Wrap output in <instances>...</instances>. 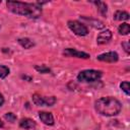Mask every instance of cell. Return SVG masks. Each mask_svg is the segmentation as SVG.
I'll return each mask as SVG.
<instances>
[{
	"mask_svg": "<svg viewBox=\"0 0 130 130\" xmlns=\"http://www.w3.org/2000/svg\"><path fill=\"white\" fill-rule=\"evenodd\" d=\"M19 126L23 129H26V130H30V129H35L36 128V122L31 119H28V118H25V119H22L19 123Z\"/></svg>",
	"mask_w": 130,
	"mask_h": 130,
	"instance_id": "obj_10",
	"label": "cell"
},
{
	"mask_svg": "<svg viewBox=\"0 0 130 130\" xmlns=\"http://www.w3.org/2000/svg\"><path fill=\"white\" fill-rule=\"evenodd\" d=\"M32 102L35 105L40 106V107H50L56 103V98L55 96H43L41 94L35 93L32 95Z\"/></svg>",
	"mask_w": 130,
	"mask_h": 130,
	"instance_id": "obj_4",
	"label": "cell"
},
{
	"mask_svg": "<svg viewBox=\"0 0 130 130\" xmlns=\"http://www.w3.org/2000/svg\"><path fill=\"white\" fill-rule=\"evenodd\" d=\"M119 59V56L116 52H108V53H104L98 56V60L100 61H104V62H117Z\"/></svg>",
	"mask_w": 130,
	"mask_h": 130,
	"instance_id": "obj_6",
	"label": "cell"
},
{
	"mask_svg": "<svg viewBox=\"0 0 130 130\" xmlns=\"http://www.w3.org/2000/svg\"><path fill=\"white\" fill-rule=\"evenodd\" d=\"M118 30H119V34H120V35L126 36V35H128L129 31H130V26H129L128 23H122V24L119 26Z\"/></svg>",
	"mask_w": 130,
	"mask_h": 130,
	"instance_id": "obj_15",
	"label": "cell"
},
{
	"mask_svg": "<svg viewBox=\"0 0 130 130\" xmlns=\"http://www.w3.org/2000/svg\"><path fill=\"white\" fill-rule=\"evenodd\" d=\"M120 87H121V89H122L127 95H129V82H128V81L122 82V83L120 84Z\"/></svg>",
	"mask_w": 130,
	"mask_h": 130,
	"instance_id": "obj_17",
	"label": "cell"
},
{
	"mask_svg": "<svg viewBox=\"0 0 130 130\" xmlns=\"http://www.w3.org/2000/svg\"><path fill=\"white\" fill-rule=\"evenodd\" d=\"M94 108L101 115L104 116H116L121 111V104L118 100L112 96H106L101 98L95 101Z\"/></svg>",
	"mask_w": 130,
	"mask_h": 130,
	"instance_id": "obj_2",
	"label": "cell"
},
{
	"mask_svg": "<svg viewBox=\"0 0 130 130\" xmlns=\"http://www.w3.org/2000/svg\"><path fill=\"white\" fill-rule=\"evenodd\" d=\"M111 39H112L111 30L110 29H106V30H104V31L99 34V36L96 38V42H98V44L103 45V44H107Z\"/></svg>",
	"mask_w": 130,
	"mask_h": 130,
	"instance_id": "obj_8",
	"label": "cell"
},
{
	"mask_svg": "<svg viewBox=\"0 0 130 130\" xmlns=\"http://www.w3.org/2000/svg\"><path fill=\"white\" fill-rule=\"evenodd\" d=\"M36 69L39 71V72H41V73H49L51 70H50V68H48L47 66H45V65H41V66H36Z\"/></svg>",
	"mask_w": 130,
	"mask_h": 130,
	"instance_id": "obj_19",
	"label": "cell"
},
{
	"mask_svg": "<svg viewBox=\"0 0 130 130\" xmlns=\"http://www.w3.org/2000/svg\"><path fill=\"white\" fill-rule=\"evenodd\" d=\"M39 117L41 119V121L46 124V125H50L52 126L54 124V118L53 115L51 113H47V112H40L39 113Z\"/></svg>",
	"mask_w": 130,
	"mask_h": 130,
	"instance_id": "obj_9",
	"label": "cell"
},
{
	"mask_svg": "<svg viewBox=\"0 0 130 130\" xmlns=\"http://www.w3.org/2000/svg\"><path fill=\"white\" fill-rule=\"evenodd\" d=\"M68 27L77 36H80V37H83V36H86L88 34V29L87 27L83 24V23H80L79 21H76V20H69L68 21Z\"/></svg>",
	"mask_w": 130,
	"mask_h": 130,
	"instance_id": "obj_5",
	"label": "cell"
},
{
	"mask_svg": "<svg viewBox=\"0 0 130 130\" xmlns=\"http://www.w3.org/2000/svg\"><path fill=\"white\" fill-rule=\"evenodd\" d=\"M82 19L88 21L90 23L91 26H93L94 28H98V29H101V28H104L105 27V24L101 21V20H98V19H92V18H86V17H82Z\"/></svg>",
	"mask_w": 130,
	"mask_h": 130,
	"instance_id": "obj_11",
	"label": "cell"
},
{
	"mask_svg": "<svg viewBox=\"0 0 130 130\" xmlns=\"http://www.w3.org/2000/svg\"><path fill=\"white\" fill-rule=\"evenodd\" d=\"M3 103H4V98H3V95L0 93V107L3 105Z\"/></svg>",
	"mask_w": 130,
	"mask_h": 130,
	"instance_id": "obj_21",
	"label": "cell"
},
{
	"mask_svg": "<svg viewBox=\"0 0 130 130\" xmlns=\"http://www.w3.org/2000/svg\"><path fill=\"white\" fill-rule=\"evenodd\" d=\"M3 125H4V124H3V122H2L1 119H0V127H3Z\"/></svg>",
	"mask_w": 130,
	"mask_h": 130,
	"instance_id": "obj_22",
	"label": "cell"
},
{
	"mask_svg": "<svg viewBox=\"0 0 130 130\" xmlns=\"http://www.w3.org/2000/svg\"><path fill=\"white\" fill-rule=\"evenodd\" d=\"M122 46L124 47V49H125V51L127 52V53H129L130 52V46H129V43L128 42H124V43H122Z\"/></svg>",
	"mask_w": 130,
	"mask_h": 130,
	"instance_id": "obj_20",
	"label": "cell"
},
{
	"mask_svg": "<svg viewBox=\"0 0 130 130\" xmlns=\"http://www.w3.org/2000/svg\"><path fill=\"white\" fill-rule=\"evenodd\" d=\"M63 54H64L65 56H68V57H77V58H83V59L89 58V55H88L87 53L80 52V51H77V50L71 49V48L65 49V51L63 52Z\"/></svg>",
	"mask_w": 130,
	"mask_h": 130,
	"instance_id": "obj_7",
	"label": "cell"
},
{
	"mask_svg": "<svg viewBox=\"0 0 130 130\" xmlns=\"http://www.w3.org/2000/svg\"><path fill=\"white\" fill-rule=\"evenodd\" d=\"M93 3L98 6L100 12H101L104 16H106V14H107V4H106L105 2H102V1H94Z\"/></svg>",
	"mask_w": 130,
	"mask_h": 130,
	"instance_id": "obj_14",
	"label": "cell"
},
{
	"mask_svg": "<svg viewBox=\"0 0 130 130\" xmlns=\"http://www.w3.org/2000/svg\"><path fill=\"white\" fill-rule=\"evenodd\" d=\"M101 77H102V72L98 70H92V69L83 70L77 75L78 81H81V82H92L100 79Z\"/></svg>",
	"mask_w": 130,
	"mask_h": 130,
	"instance_id": "obj_3",
	"label": "cell"
},
{
	"mask_svg": "<svg viewBox=\"0 0 130 130\" xmlns=\"http://www.w3.org/2000/svg\"><path fill=\"white\" fill-rule=\"evenodd\" d=\"M8 74H9V68L4 65H0V78H5Z\"/></svg>",
	"mask_w": 130,
	"mask_h": 130,
	"instance_id": "obj_16",
	"label": "cell"
},
{
	"mask_svg": "<svg viewBox=\"0 0 130 130\" xmlns=\"http://www.w3.org/2000/svg\"><path fill=\"white\" fill-rule=\"evenodd\" d=\"M7 8L18 15L27 16L30 18H38L42 14V9L37 4L34 3H25L19 1H7Z\"/></svg>",
	"mask_w": 130,
	"mask_h": 130,
	"instance_id": "obj_1",
	"label": "cell"
},
{
	"mask_svg": "<svg viewBox=\"0 0 130 130\" xmlns=\"http://www.w3.org/2000/svg\"><path fill=\"white\" fill-rule=\"evenodd\" d=\"M4 118H5L8 122H11V123H13V122L16 120V116H15L13 113H6V114L4 115Z\"/></svg>",
	"mask_w": 130,
	"mask_h": 130,
	"instance_id": "obj_18",
	"label": "cell"
},
{
	"mask_svg": "<svg viewBox=\"0 0 130 130\" xmlns=\"http://www.w3.org/2000/svg\"><path fill=\"white\" fill-rule=\"evenodd\" d=\"M114 19H116V20H127V19H129V13L126 12V11L118 10L114 14Z\"/></svg>",
	"mask_w": 130,
	"mask_h": 130,
	"instance_id": "obj_12",
	"label": "cell"
},
{
	"mask_svg": "<svg viewBox=\"0 0 130 130\" xmlns=\"http://www.w3.org/2000/svg\"><path fill=\"white\" fill-rule=\"evenodd\" d=\"M18 43L21 45V47H23L24 49H29V48H31V47H34L35 46V44H34V42L32 41H30L29 39H27V38H22V39H19L18 40Z\"/></svg>",
	"mask_w": 130,
	"mask_h": 130,
	"instance_id": "obj_13",
	"label": "cell"
}]
</instances>
